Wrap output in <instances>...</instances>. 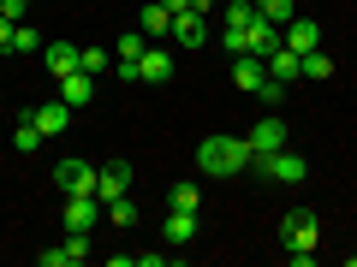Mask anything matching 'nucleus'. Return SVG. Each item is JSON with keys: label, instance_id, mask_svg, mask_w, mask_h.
Masks as SVG:
<instances>
[{"label": "nucleus", "instance_id": "c756f323", "mask_svg": "<svg viewBox=\"0 0 357 267\" xmlns=\"http://www.w3.org/2000/svg\"><path fill=\"white\" fill-rule=\"evenodd\" d=\"M227 54H232V60H238V54H250V36H244V30H232V24H227Z\"/></svg>", "mask_w": 357, "mask_h": 267}, {"label": "nucleus", "instance_id": "c85d7f7f", "mask_svg": "<svg viewBox=\"0 0 357 267\" xmlns=\"http://www.w3.org/2000/svg\"><path fill=\"white\" fill-rule=\"evenodd\" d=\"M256 95H262V107H280V95H286V83H280V77H268V83L256 89Z\"/></svg>", "mask_w": 357, "mask_h": 267}, {"label": "nucleus", "instance_id": "20e7f679", "mask_svg": "<svg viewBox=\"0 0 357 267\" xmlns=\"http://www.w3.org/2000/svg\"><path fill=\"white\" fill-rule=\"evenodd\" d=\"M96 172H102V166H89V161H60L54 166V184H60L66 196H96Z\"/></svg>", "mask_w": 357, "mask_h": 267}, {"label": "nucleus", "instance_id": "1a4fd4ad", "mask_svg": "<svg viewBox=\"0 0 357 267\" xmlns=\"http://www.w3.org/2000/svg\"><path fill=\"white\" fill-rule=\"evenodd\" d=\"M126 191H131V161H107L102 172H96V196L114 202V196H126Z\"/></svg>", "mask_w": 357, "mask_h": 267}, {"label": "nucleus", "instance_id": "bb28decb", "mask_svg": "<svg viewBox=\"0 0 357 267\" xmlns=\"http://www.w3.org/2000/svg\"><path fill=\"white\" fill-rule=\"evenodd\" d=\"M107 65H114V54H107V48H84V72H89V77L107 72Z\"/></svg>", "mask_w": 357, "mask_h": 267}, {"label": "nucleus", "instance_id": "a878e982", "mask_svg": "<svg viewBox=\"0 0 357 267\" xmlns=\"http://www.w3.org/2000/svg\"><path fill=\"white\" fill-rule=\"evenodd\" d=\"M13 143H18V149H24V154H36V143H42V131H36V119H24V125L13 131Z\"/></svg>", "mask_w": 357, "mask_h": 267}, {"label": "nucleus", "instance_id": "9d476101", "mask_svg": "<svg viewBox=\"0 0 357 267\" xmlns=\"http://www.w3.org/2000/svg\"><path fill=\"white\" fill-rule=\"evenodd\" d=\"M102 220V196H72L66 202V232H96Z\"/></svg>", "mask_w": 357, "mask_h": 267}, {"label": "nucleus", "instance_id": "5701e85b", "mask_svg": "<svg viewBox=\"0 0 357 267\" xmlns=\"http://www.w3.org/2000/svg\"><path fill=\"white\" fill-rule=\"evenodd\" d=\"M220 6H227V24H232V30H250V18H256L250 0H220Z\"/></svg>", "mask_w": 357, "mask_h": 267}, {"label": "nucleus", "instance_id": "6ab92c4d", "mask_svg": "<svg viewBox=\"0 0 357 267\" xmlns=\"http://www.w3.org/2000/svg\"><path fill=\"white\" fill-rule=\"evenodd\" d=\"M137 30H143V36H173V13H167V6H161V0H155V6H143V18H137Z\"/></svg>", "mask_w": 357, "mask_h": 267}, {"label": "nucleus", "instance_id": "a211bd4d", "mask_svg": "<svg viewBox=\"0 0 357 267\" xmlns=\"http://www.w3.org/2000/svg\"><path fill=\"white\" fill-rule=\"evenodd\" d=\"M89 95H96V77H89V72L60 77V102H66V107H89Z\"/></svg>", "mask_w": 357, "mask_h": 267}, {"label": "nucleus", "instance_id": "f03ea898", "mask_svg": "<svg viewBox=\"0 0 357 267\" xmlns=\"http://www.w3.org/2000/svg\"><path fill=\"white\" fill-rule=\"evenodd\" d=\"M274 238L286 243V261H292V267H310V261H316V243H321V220L310 214V208H286Z\"/></svg>", "mask_w": 357, "mask_h": 267}, {"label": "nucleus", "instance_id": "6e6552de", "mask_svg": "<svg viewBox=\"0 0 357 267\" xmlns=\"http://www.w3.org/2000/svg\"><path fill=\"white\" fill-rule=\"evenodd\" d=\"M244 137H250V149H256V154H274V149H286V125H280L274 113H262L250 131H244Z\"/></svg>", "mask_w": 357, "mask_h": 267}, {"label": "nucleus", "instance_id": "423d86ee", "mask_svg": "<svg viewBox=\"0 0 357 267\" xmlns=\"http://www.w3.org/2000/svg\"><path fill=\"white\" fill-rule=\"evenodd\" d=\"M280 42H286L292 54H310V48H321V24L298 13V18H286V24H280Z\"/></svg>", "mask_w": 357, "mask_h": 267}, {"label": "nucleus", "instance_id": "7ed1b4c3", "mask_svg": "<svg viewBox=\"0 0 357 267\" xmlns=\"http://www.w3.org/2000/svg\"><path fill=\"white\" fill-rule=\"evenodd\" d=\"M250 166L268 178V184H304V178H310V161H304V154H286V149H274V154H256Z\"/></svg>", "mask_w": 357, "mask_h": 267}, {"label": "nucleus", "instance_id": "72a5a7b5", "mask_svg": "<svg viewBox=\"0 0 357 267\" xmlns=\"http://www.w3.org/2000/svg\"><path fill=\"white\" fill-rule=\"evenodd\" d=\"M345 261H351V267H357V243H351V255H345Z\"/></svg>", "mask_w": 357, "mask_h": 267}, {"label": "nucleus", "instance_id": "dca6fc26", "mask_svg": "<svg viewBox=\"0 0 357 267\" xmlns=\"http://www.w3.org/2000/svg\"><path fill=\"white\" fill-rule=\"evenodd\" d=\"M197 214H185V208H173V214H167V243H173V250H185V243H197Z\"/></svg>", "mask_w": 357, "mask_h": 267}, {"label": "nucleus", "instance_id": "9b49d317", "mask_svg": "<svg viewBox=\"0 0 357 267\" xmlns=\"http://www.w3.org/2000/svg\"><path fill=\"white\" fill-rule=\"evenodd\" d=\"M24 119H36V131H42V137H60V131L72 125V107H66V102H48V107H24Z\"/></svg>", "mask_w": 357, "mask_h": 267}, {"label": "nucleus", "instance_id": "b1692460", "mask_svg": "<svg viewBox=\"0 0 357 267\" xmlns=\"http://www.w3.org/2000/svg\"><path fill=\"white\" fill-rule=\"evenodd\" d=\"M304 77H316V83H321V77H333V60H328L321 48H310V54H304Z\"/></svg>", "mask_w": 357, "mask_h": 267}, {"label": "nucleus", "instance_id": "aec40b11", "mask_svg": "<svg viewBox=\"0 0 357 267\" xmlns=\"http://www.w3.org/2000/svg\"><path fill=\"white\" fill-rule=\"evenodd\" d=\"M167 202H173V208H185V214H197V208H203V191H197L191 178H178V184H173V196H167Z\"/></svg>", "mask_w": 357, "mask_h": 267}, {"label": "nucleus", "instance_id": "39448f33", "mask_svg": "<svg viewBox=\"0 0 357 267\" xmlns=\"http://www.w3.org/2000/svg\"><path fill=\"white\" fill-rule=\"evenodd\" d=\"M143 54H149V36H143V30H126V36H119V48H114V65H119V77H126V83H137Z\"/></svg>", "mask_w": 357, "mask_h": 267}, {"label": "nucleus", "instance_id": "ddd939ff", "mask_svg": "<svg viewBox=\"0 0 357 267\" xmlns=\"http://www.w3.org/2000/svg\"><path fill=\"white\" fill-rule=\"evenodd\" d=\"M173 42H178V48H203V42H208L203 13H173Z\"/></svg>", "mask_w": 357, "mask_h": 267}, {"label": "nucleus", "instance_id": "2f4dec72", "mask_svg": "<svg viewBox=\"0 0 357 267\" xmlns=\"http://www.w3.org/2000/svg\"><path fill=\"white\" fill-rule=\"evenodd\" d=\"M167 13H191V0H161Z\"/></svg>", "mask_w": 357, "mask_h": 267}, {"label": "nucleus", "instance_id": "412c9836", "mask_svg": "<svg viewBox=\"0 0 357 267\" xmlns=\"http://www.w3.org/2000/svg\"><path fill=\"white\" fill-rule=\"evenodd\" d=\"M107 220H114V226H137V202H131V191L107 202Z\"/></svg>", "mask_w": 357, "mask_h": 267}, {"label": "nucleus", "instance_id": "cd10ccee", "mask_svg": "<svg viewBox=\"0 0 357 267\" xmlns=\"http://www.w3.org/2000/svg\"><path fill=\"white\" fill-rule=\"evenodd\" d=\"M42 267H72V255H66V243H54V250H36Z\"/></svg>", "mask_w": 357, "mask_h": 267}, {"label": "nucleus", "instance_id": "0eeeda50", "mask_svg": "<svg viewBox=\"0 0 357 267\" xmlns=\"http://www.w3.org/2000/svg\"><path fill=\"white\" fill-rule=\"evenodd\" d=\"M42 65H48V77H72V72H84V48L48 42V48H42Z\"/></svg>", "mask_w": 357, "mask_h": 267}, {"label": "nucleus", "instance_id": "f257e3e1", "mask_svg": "<svg viewBox=\"0 0 357 267\" xmlns=\"http://www.w3.org/2000/svg\"><path fill=\"white\" fill-rule=\"evenodd\" d=\"M250 161H256L250 137H203L197 143V172H208V178H232Z\"/></svg>", "mask_w": 357, "mask_h": 267}, {"label": "nucleus", "instance_id": "f8f14e48", "mask_svg": "<svg viewBox=\"0 0 357 267\" xmlns=\"http://www.w3.org/2000/svg\"><path fill=\"white\" fill-rule=\"evenodd\" d=\"M262 65H268V77H280V83H298V77H304V54H292L286 42H280L274 54H268Z\"/></svg>", "mask_w": 357, "mask_h": 267}, {"label": "nucleus", "instance_id": "4be33fe9", "mask_svg": "<svg viewBox=\"0 0 357 267\" xmlns=\"http://www.w3.org/2000/svg\"><path fill=\"white\" fill-rule=\"evenodd\" d=\"M256 13H262L268 24H286V18H298V0H262Z\"/></svg>", "mask_w": 357, "mask_h": 267}, {"label": "nucleus", "instance_id": "393cba45", "mask_svg": "<svg viewBox=\"0 0 357 267\" xmlns=\"http://www.w3.org/2000/svg\"><path fill=\"white\" fill-rule=\"evenodd\" d=\"M13 54H36L42 42H36V30H24V24H13V42H6Z\"/></svg>", "mask_w": 357, "mask_h": 267}, {"label": "nucleus", "instance_id": "f3484780", "mask_svg": "<svg viewBox=\"0 0 357 267\" xmlns=\"http://www.w3.org/2000/svg\"><path fill=\"white\" fill-rule=\"evenodd\" d=\"M167 77H173V54L149 48V54H143V65H137V83H167Z\"/></svg>", "mask_w": 357, "mask_h": 267}, {"label": "nucleus", "instance_id": "4468645a", "mask_svg": "<svg viewBox=\"0 0 357 267\" xmlns=\"http://www.w3.org/2000/svg\"><path fill=\"white\" fill-rule=\"evenodd\" d=\"M244 36H250V54H256V60H268V54L280 48V24H268L262 13L250 18V30H244Z\"/></svg>", "mask_w": 357, "mask_h": 267}, {"label": "nucleus", "instance_id": "7c9ffc66", "mask_svg": "<svg viewBox=\"0 0 357 267\" xmlns=\"http://www.w3.org/2000/svg\"><path fill=\"white\" fill-rule=\"evenodd\" d=\"M24 13H30V0H0V18H13V24H18Z\"/></svg>", "mask_w": 357, "mask_h": 267}, {"label": "nucleus", "instance_id": "2eb2a0df", "mask_svg": "<svg viewBox=\"0 0 357 267\" xmlns=\"http://www.w3.org/2000/svg\"><path fill=\"white\" fill-rule=\"evenodd\" d=\"M232 83H238L244 95H256V89L268 83V65L256 60V54H238V65H232Z\"/></svg>", "mask_w": 357, "mask_h": 267}, {"label": "nucleus", "instance_id": "473e14b6", "mask_svg": "<svg viewBox=\"0 0 357 267\" xmlns=\"http://www.w3.org/2000/svg\"><path fill=\"white\" fill-rule=\"evenodd\" d=\"M6 42H13V18H0V48H6Z\"/></svg>", "mask_w": 357, "mask_h": 267}]
</instances>
